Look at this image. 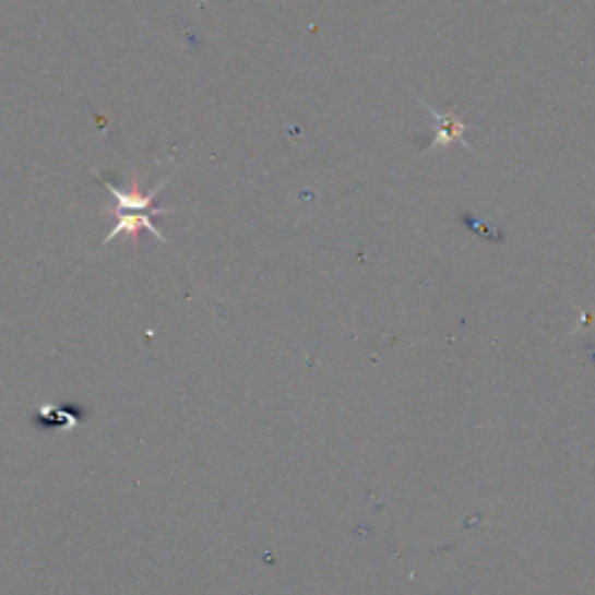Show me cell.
<instances>
[{"mask_svg": "<svg viewBox=\"0 0 595 595\" xmlns=\"http://www.w3.org/2000/svg\"><path fill=\"white\" fill-rule=\"evenodd\" d=\"M100 182L107 187V191L112 193L115 198V207L110 210L112 214H168L172 212L170 207H156V195L160 193V189H164L168 182H170V177H166L164 182H160L158 187H154L150 193H142L140 191V179L133 177V182H131V189L129 191H123V189H117L115 185L107 182V179H100Z\"/></svg>", "mask_w": 595, "mask_h": 595, "instance_id": "6da1fadb", "label": "cell"}, {"mask_svg": "<svg viewBox=\"0 0 595 595\" xmlns=\"http://www.w3.org/2000/svg\"><path fill=\"white\" fill-rule=\"evenodd\" d=\"M463 121L456 117H440V133L436 135V144H449V142H463Z\"/></svg>", "mask_w": 595, "mask_h": 595, "instance_id": "7a4b0ae2", "label": "cell"}]
</instances>
